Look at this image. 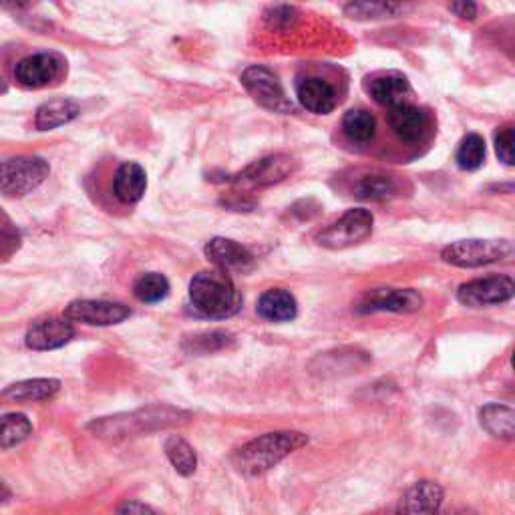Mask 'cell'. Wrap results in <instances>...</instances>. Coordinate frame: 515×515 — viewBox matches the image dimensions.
<instances>
[{
  "label": "cell",
  "mask_w": 515,
  "mask_h": 515,
  "mask_svg": "<svg viewBox=\"0 0 515 515\" xmlns=\"http://www.w3.org/2000/svg\"><path fill=\"white\" fill-rule=\"evenodd\" d=\"M190 419L192 415L184 409L169 405H151L131 413L95 419L93 423H89V431L107 441H123L169 427H180Z\"/></svg>",
  "instance_id": "cell-1"
},
{
  "label": "cell",
  "mask_w": 515,
  "mask_h": 515,
  "mask_svg": "<svg viewBox=\"0 0 515 515\" xmlns=\"http://www.w3.org/2000/svg\"><path fill=\"white\" fill-rule=\"evenodd\" d=\"M304 445H308V437L300 431L266 433L236 449L230 461L242 475L260 477Z\"/></svg>",
  "instance_id": "cell-2"
},
{
  "label": "cell",
  "mask_w": 515,
  "mask_h": 515,
  "mask_svg": "<svg viewBox=\"0 0 515 515\" xmlns=\"http://www.w3.org/2000/svg\"><path fill=\"white\" fill-rule=\"evenodd\" d=\"M190 300L202 316L216 320L234 316L242 306V298L234 282L220 270L196 274L190 282Z\"/></svg>",
  "instance_id": "cell-3"
},
{
  "label": "cell",
  "mask_w": 515,
  "mask_h": 515,
  "mask_svg": "<svg viewBox=\"0 0 515 515\" xmlns=\"http://www.w3.org/2000/svg\"><path fill=\"white\" fill-rule=\"evenodd\" d=\"M49 174V163L37 155H19L0 161V196L23 198L35 192Z\"/></svg>",
  "instance_id": "cell-4"
},
{
  "label": "cell",
  "mask_w": 515,
  "mask_h": 515,
  "mask_svg": "<svg viewBox=\"0 0 515 515\" xmlns=\"http://www.w3.org/2000/svg\"><path fill=\"white\" fill-rule=\"evenodd\" d=\"M511 256L513 244L509 240H461L441 252L443 262L457 268H479Z\"/></svg>",
  "instance_id": "cell-5"
},
{
  "label": "cell",
  "mask_w": 515,
  "mask_h": 515,
  "mask_svg": "<svg viewBox=\"0 0 515 515\" xmlns=\"http://www.w3.org/2000/svg\"><path fill=\"white\" fill-rule=\"evenodd\" d=\"M373 222L375 220L369 210H349L340 220L322 230L316 236V242L326 250H347L373 234Z\"/></svg>",
  "instance_id": "cell-6"
},
{
  "label": "cell",
  "mask_w": 515,
  "mask_h": 515,
  "mask_svg": "<svg viewBox=\"0 0 515 515\" xmlns=\"http://www.w3.org/2000/svg\"><path fill=\"white\" fill-rule=\"evenodd\" d=\"M242 85L244 89L254 97V101L258 105H262L268 111L274 113H294V103L286 97V91L282 87V83L278 81V77L262 67V65H254L248 67L242 73Z\"/></svg>",
  "instance_id": "cell-7"
},
{
  "label": "cell",
  "mask_w": 515,
  "mask_h": 515,
  "mask_svg": "<svg viewBox=\"0 0 515 515\" xmlns=\"http://www.w3.org/2000/svg\"><path fill=\"white\" fill-rule=\"evenodd\" d=\"M294 167H296V161L292 155L276 153V155H268L260 161H254L232 182L242 190L266 188V186H274V184H280L286 178H290Z\"/></svg>",
  "instance_id": "cell-8"
},
{
  "label": "cell",
  "mask_w": 515,
  "mask_h": 515,
  "mask_svg": "<svg viewBox=\"0 0 515 515\" xmlns=\"http://www.w3.org/2000/svg\"><path fill=\"white\" fill-rule=\"evenodd\" d=\"M515 284L511 276H487L465 282L457 290V300L469 308L497 306L513 298Z\"/></svg>",
  "instance_id": "cell-9"
},
{
  "label": "cell",
  "mask_w": 515,
  "mask_h": 515,
  "mask_svg": "<svg viewBox=\"0 0 515 515\" xmlns=\"http://www.w3.org/2000/svg\"><path fill=\"white\" fill-rule=\"evenodd\" d=\"M423 296L413 288H377L367 292L359 304L357 312L373 314V312H397L411 314L421 310Z\"/></svg>",
  "instance_id": "cell-10"
},
{
  "label": "cell",
  "mask_w": 515,
  "mask_h": 515,
  "mask_svg": "<svg viewBox=\"0 0 515 515\" xmlns=\"http://www.w3.org/2000/svg\"><path fill=\"white\" fill-rule=\"evenodd\" d=\"M67 69V63L57 53H37L19 61L15 69L17 81L27 89H43L57 83Z\"/></svg>",
  "instance_id": "cell-11"
},
{
  "label": "cell",
  "mask_w": 515,
  "mask_h": 515,
  "mask_svg": "<svg viewBox=\"0 0 515 515\" xmlns=\"http://www.w3.org/2000/svg\"><path fill=\"white\" fill-rule=\"evenodd\" d=\"M131 316V308L107 300H75L65 308V318L89 326H113Z\"/></svg>",
  "instance_id": "cell-12"
},
{
  "label": "cell",
  "mask_w": 515,
  "mask_h": 515,
  "mask_svg": "<svg viewBox=\"0 0 515 515\" xmlns=\"http://www.w3.org/2000/svg\"><path fill=\"white\" fill-rule=\"evenodd\" d=\"M443 487L435 481L413 483L397 503V515H437L443 505Z\"/></svg>",
  "instance_id": "cell-13"
},
{
  "label": "cell",
  "mask_w": 515,
  "mask_h": 515,
  "mask_svg": "<svg viewBox=\"0 0 515 515\" xmlns=\"http://www.w3.org/2000/svg\"><path fill=\"white\" fill-rule=\"evenodd\" d=\"M75 336V326L67 318H45L35 322L27 332V347L31 351H55L65 347Z\"/></svg>",
  "instance_id": "cell-14"
},
{
  "label": "cell",
  "mask_w": 515,
  "mask_h": 515,
  "mask_svg": "<svg viewBox=\"0 0 515 515\" xmlns=\"http://www.w3.org/2000/svg\"><path fill=\"white\" fill-rule=\"evenodd\" d=\"M367 91L369 95L385 107H397L403 103H409L407 99L411 97L413 89L409 79L403 73L389 71V73H379L367 81Z\"/></svg>",
  "instance_id": "cell-15"
},
{
  "label": "cell",
  "mask_w": 515,
  "mask_h": 515,
  "mask_svg": "<svg viewBox=\"0 0 515 515\" xmlns=\"http://www.w3.org/2000/svg\"><path fill=\"white\" fill-rule=\"evenodd\" d=\"M389 125L401 141L419 143L427 133L429 119L421 107L413 103H403L389 109Z\"/></svg>",
  "instance_id": "cell-16"
},
{
  "label": "cell",
  "mask_w": 515,
  "mask_h": 515,
  "mask_svg": "<svg viewBox=\"0 0 515 515\" xmlns=\"http://www.w3.org/2000/svg\"><path fill=\"white\" fill-rule=\"evenodd\" d=\"M206 256L220 272L226 274L234 270H246L254 262V256L242 244L228 238L210 240L206 244Z\"/></svg>",
  "instance_id": "cell-17"
},
{
  "label": "cell",
  "mask_w": 515,
  "mask_h": 515,
  "mask_svg": "<svg viewBox=\"0 0 515 515\" xmlns=\"http://www.w3.org/2000/svg\"><path fill=\"white\" fill-rule=\"evenodd\" d=\"M147 190V174L139 163L127 161L117 167L113 178V194L121 204H137Z\"/></svg>",
  "instance_id": "cell-18"
},
{
  "label": "cell",
  "mask_w": 515,
  "mask_h": 515,
  "mask_svg": "<svg viewBox=\"0 0 515 515\" xmlns=\"http://www.w3.org/2000/svg\"><path fill=\"white\" fill-rule=\"evenodd\" d=\"M300 105L316 115H328L336 107V93L330 83L320 77H306L296 85Z\"/></svg>",
  "instance_id": "cell-19"
},
{
  "label": "cell",
  "mask_w": 515,
  "mask_h": 515,
  "mask_svg": "<svg viewBox=\"0 0 515 515\" xmlns=\"http://www.w3.org/2000/svg\"><path fill=\"white\" fill-rule=\"evenodd\" d=\"M61 391V381L57 379H29L11 385L0 393V401L7 403H43L53 399Z\"/></svg>",
  "instance_id": "cell-20"
},
{
  "label": "cell",
  "mask_w": 515,
  "mask_h": 515,
  "mask_svg": "<svg viewBox=\"0 0 515 515\" xmlns=\"http://www.w3.org/2000/svg\"><path fill=\"white\" fill-rule=\"evenodd\" d=\"M256 312L268 322H290L298 314V304L288 290L272 288L258 298Z\"/></svg>",
  "instance_id": "cell-21"
},
{
  "label": "cell",
  "mask_w": 515,
  "mask_h": 515,
  "mask_svg": "<svg viewBox=\"0 0 515 515\" xmlns=\"http://www.w3.org/2000/svg\"><path fill=\"white\" fill-rule=\"evenodd\" d=\"M81 113V107L75 99L69 97H57V99H49L45 101L35 115V127L39 131H49V129H57L61 125L71 123L77 115Z\"/></svg>",
  "instance_id": "cell-22"
},
{
  "label": "cell",
  "mask_w": 515,
  "mask_h": 515,
  "mask_svg": "<svg viewBox=\"0 0 515 515\" xmlns=\"http://www.w3.org/2000/svg\"><path fill=\"white\" fill-rule=\"evenodd\" d=\"M479 423L497 439L511 441L515 435V411L511 407L489 403L479 411Z\"/></svg>",
  "instance_id": "cell-23"
},
{
  "label": "cell",
  "mask_w": 515,
  "mask_h": 515,
  "mask_svg": "<svg viewBox=\"0 0 515 515\" xmlns=\"http://www.w3.org/2000/svg\"><path fill=\"white\" fill-rule=\"evenodd\" d=\"M165 455L171 461V465L176 467V471L184 477H190L198 469V455L194 447L180 435H171L165 441Z\"/></svg>",
  "instance_id": "cell-24"
},
{
  "label": "cell",
  "mask_w": 515,
  "mask_h": 515,
  "mask_svg": "<svg viewBox=\"0 0 515 515\" xmlns=\"http://www.w3.org/2000/svg\"><path fill=\"white\" fill-rule=\"evenodd\" d=\"M33 435V423L23 413H11L0 417V449L21 445Z\"/></svg>",
  "instance_id": "cell-25"
},
{
  "label": "cell",
  "mask_w": 515,
  "mask_h": 515,
  "mask_svg": "<svg viewBox=\"0 0 515 515\" xmlns=\"http://www.w3.org/2000/svg\"><path fill=\"white\" fill-rule=\"evenodd\" d=\"M397 192V184L393 178L385 176V174H371L361 178L355 188L353 194L359 200H371V202H383L393 198Z\"/></svg>",
  "instance_id": "cell-26"
},
{
  "label": "cell",
  "mask_w": 515,
  "mask_h": 515,
  "mask_svg": "<svg viewBox=\"0 0 515 515\" xmlns=\"http://www.w3.org/2000/svg\"><path fill=\"white\" fill-rule=\"evenodd\" d=\"M342 129L355 143H369L377 131V119L367 109H351L342 119Z\"/></svg>",
  "instance_id": "cell-27"
},
{
  "label": "cell",
  "mask_w": 515,
  "mask_h": 515,
  "mask_svg": "<svg viewBox=\"0 0 515 515\" xmlns=\"http://www.w3.org/2000/svg\"><path fill=\"white\" fill-rule=\"evenodd\" d=\"M133 294L143 304H157L167 298L169 294V282L163 274L147 272L141 274L133 284Z\"/></svg>",
  "instance_id": "cell-28"
},
{
  "label": "cell",
  "mask_w": 515,
  "mask_h": 515,
  "mask_svg": "<svg viewBox=\"0 0 515 515\" xmlns=\"http://www.w3.org/2000/svg\"><path fill=\"white\" fill-rule=\"evenodd\" d=\"M232 340H234V336L226 330H210V332H202V334L188 338L184 349L192 355H210V353L222 351L228 345H232Z\"/></svg>",
  "instance_id": "cell-29"
},
{
  "label": "cell",
  "mask_w": 515,
  "mask_h": 515,
  "mask_svg": "<svg viewBox=\"0 0 515 515\" xmlns=\"http://www.w3.org/2000/svg\"><path fill=\"white\" fill-rule=\"evenodd\" d=\"M483 159H485L483 137L477 133H469L467 137H463V141L459 143V149H457V165L461 169L473 171L483 165Z\"/></svg>",
  "instance_id": "cell-30"
},
{
  "label": "cell",
  "mask_w": 515,
  "mask_h": 515,
  "mask_svg": "<svg viewBox=\"0 0 515 515\" xmlns=\"http://www.w3.org/2000/svg\"><path fill=\"white\" fill-rule=\"evenodd\" d=\"M401 9L403 7L395 3H351L345 7V13L357 21H369V19L395 17Z\"/></svg>",
  "instance_id": "cell-31"
},
{
  "label": "cell",
  "mask_w": 515,
  "mask_h": 515,
  "mask_svg": "<svg viewBox=\"0 0 515 515\" xmlns=\"http://www.w3.org/2000/svg\"><path fill=\"white\" fill-rule=\"evenodd\" d=\"M264 21L274 31H288L296 25L298 11L294 7H288V5H274V7L266 9Z\"/></svg>",
  "instance_id": "cell-32"
},
{
  "label": "cell",
  "mask_w": 515,
  "mask_h": 515,
  "mask_svg": "<svg viewBox=\"0 0 515 515\" xmlns=\"http://www.w3.org/2000/svg\"><path fill=\"white\" fill-rule=\"evenodd\" d=\"M495 151L505 165H513V127L505 125L495 133Z\"/></svg>",
  "instance_id": "cell-33"
},
{
  "label": "cell",
  "mask_w": 515,
  "mask_h": 515,
  "mask_svg": "<svg viewBox=\"0 0 515 515\" xmlns=\"http://www.w3.org/2000/svg\"><path fill=\"white\" fill-rule=\"evenodd\" d=\"M117 515H161V513H157L153 507H149V505H145L141 501L129 499V501H123L119 505Z\"/></svg>",
  "instance_id": "cell-34"
},
{
  "label": "cell",
  "mask_w": 515,
  "mask_h": 515,
  "mask_svg": "<svg viewBox=\"0 0 515 515\" xmlns=\"http://www.w3.org/2000/svg\"><path fill=\"white\" fill-rule=\"evenodd\" d=\"M449 11L465 21H473L477 17V5H473V3H453L449 7Z\"/></svg>",
  "instance_id": "cell-35"
},
{
  "label": "cell",
  "mask_w": 515,
  "mask_h": 515,
  "mask_svg": "<svg viewBox=\"0 0 515 515\" xmlns=\"http://www.w3.org/2000/svg\"><path fill=\"white\" fill-rule=\"evenodd\" d=\"M437 515H477V513L473 509H469V507H451V509L439 511Z\"/></svg>",
  "instance_id": "cell-36"
},
{
  "label": "cell",
  "mask_w": 515,
  "mask_h": 515,
  "mask_svg": "<svg viewBox=\"0 0 515 515\" xmlns=\"http://www.w3.org/2000/svg\"><path fill=\"white\" fill-rule=\"evenodd\" d=\"M7 499H11V489L7 487V483L0 481V503H5Z\"/></svg>",
  "instance_id": "cell-37"
},
{
  "label": "cell",
  "mask_w": 515,
  "mask_h": 515,
  "mask_svg": "<svg viewBox=\"0 0 515 515\" xmlns=\"http://www.w3.org/2000/svg\"><path fill=\"white\" fill-rule=\"evenodd\" d=\"M7 87H5V83H3V77H0V91H5Z\"/></svg>",
  "instance_id": "cell-38"
}]
</instances>
